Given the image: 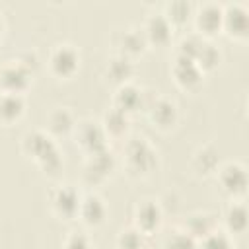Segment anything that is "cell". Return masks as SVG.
Masks as SVG:
<instances>
[{
	"label": "cell",
	"mask_w": 249,
	"mask_h": 249,
	"mask_svg": "<svg viewBox=\"0 0 249 249\" xmlns=\"http://www.w3.org/2000/svg\"><path fill=\"white\" fill-rule=\"evenodd\" d=\"M23 150L25 154L33 156L45 171H56L60 167V158L54 142L43 132V130H33L23 136Z\"/></svg>",
	"instance_id": "1"
},
{
	"label": "cell",
	"mask_w": 249,
	"mask_h": 249,
	"mask_svg": "<svg viewBox=\"0 0 249 249\" xmlns=\"http://www.w3.org/2000/svg\"><path fill=\"white\" fill-rule=\"evenodd\" d=\"M124 160H126V167L134 173H148L158 163L156 152L150 148V144L144 138H132L126 144Z\"/></svg>",
	"instance_id": "2"
},
{
	"label": "cell",
	"mask_w": 249,
	"mask_h": 249,
	"mask_svg": "<svg viewBox=\"0 0 249 249\" xmlns=\"http://www.w3.org/2000/svg\"><path fill=\"white\" fill-rule=\"evenodd\" d=\"M78 62H80V54L78 51L68 45V43H62V45H56L53 51H51V56H49V66L51 70L60 76V78H66V76H72L78 68Z\"/></svg>",
	"instance_id": "3"
},
{
	"label": "cell",
	"mask_w": 249,
	"mask_h": 249,
	"mask_svg": "<svg viewBox=\"0 0 249 249\" xmlns=\"http://www.w3.org/2000/svg\"><path fill=\"white\" fill-rule=\"evenodd\" d=\"M105 130L101 126V123H93V121H82L76 128V140L78 144L89 154H95L99 150H105Z\"/></svg>",
	"instance_id": "4"
},
{
	"label": "cell",
	"mask_w": 249,
	"mask_h": 249,
	"mask_svg": "<svg viewBox=\"0 0 249 249\" xmlns=\"http://www.w3.org/2000/svg\"><path fill=\"white\" fill-rule=\"evenodd\" d=\"M29 74H31V70L25 68L19 60H12V62H8V64L0 70V84H2L4 91L19 93V91L27 86Z\"/></svg>",
	"instance_id": "5"
},
{
	"label": "cell",
	"mask_w": 249,
	"mask_h": 249,
	"mask_svg": "<svg viewBox=\"0 0 249 249\" xmlns=\"http://www.w3.org/2000/svg\"><path fill=\"white\" fill-rule=\"evenodd\" d=\"M51 200H53V208H54L60 216L72 218V216L78 214L82 196L78 195V191H76L72 185H60L58 189H54Z\"/></svg>",
	"instance_id": "6"
},
{
	"label": "cell",
	"mask_w": 249,
	"mask_h": 249,
	"mask_svg": "<svg viewBox=\"0 0 249 249\" xmlns=\"http://www.w3.org/2000/svg\"><path fill=\"white\" fill-rule=\"evenodd\" d=\"M161 222V210L160 204L154 200H142L136 204L134 210V228L140 230L142 233L154 231Z\"/></svg>",
	"instance_id": "7"
},
{
	"label": "cell",
	"mask_w": 249,
	"mask_h": 249,
	"mask_svg": "<svg viewBox=\"0 0 249 249\" xmlns=\"http://www.w3.org/2000/svg\"><path fill=\"white\" fill-rule=\"evenodd\" d=\"M220 185L230 195H239L247 187V173L245 167L239 163H226L218 173Z\"/></svg>",
	"instance_id": "8"
},
{
	"label": "cell",
	"mask_w": 249,
	"mask_h": 249,
	"mask_svg": "<svg viewBox=\"0 0 249 249\" xmlns=\"http://www.w3.org/2000/svg\"><path fill=\"white\" fill-rule=\"evenodd\" d=\"M78 214H80V218H82L88 226H97V224H101V222L105 220L107 206H105V202H103L97 195L89 193V195L82 196Z\"/></svg>",
	"instance_id": "9"
},
{
	"label": "cell",
	"mask_w": 249,
	"mask_h": 249,
	"mask_svg": "<svg viewBox=\"0 0 249 249\" xmlns=\"http://www.w3.org/2000/svg\"><path fill=\"white\" fill-rule=\"evenodd\" d=\"M171 23L169 19L163 16V14H154L146 19L142 31H144V37L146 41H152V43H158V45H163L169 41L171 37Z\"/></svg>",
	"instance_id": "10"
},
{
	"label": "cell",
	"mask_w": 249,
	"mask_h": 249,
	"mask_svg": "<svg viewBox=\"0 0 249 249\" xmlns=\"http://www.w3.org/2000/svg\"><path fill=\"white\" fill-rule=\"evenodd\" d=\"M173 74H175V80L183 88H193V86L200 84V80H202V70L198 68V64L195 60L179 56V54H177V60L173 66Z\"/></svg>",
	"instance_id": "11"
},
{
	"label": "cell",
	"mask_w": 249,
	"mask_h": 249,
	"mask_svg": "<svg viewBox=\"0 0 249 249\" xmlns=\"http://www.w3.org/2000/svg\"><path fill=\"white\" fill-rule=\"evenodd\" d=\"M144 101V93L142 89H138L134 84H121L119 89H117V95H115V107L123 113H132L136 109H140Z\"/></svg>",
	"instance_id": "12"
},
{
	"label": "cell",
	"mask_w": 249,
	"mask_h": 249,
	"mask_svg": "<svg viewBox=\"0 0 249 249\" xmlns=\"http://www.w3.org/2000/svg\"><path fill=\"white\" fill-rule=\"evenodd\" d=\"M222 25H224L231 35L243 37V35L247 33V27H249L247 10H245L241 4H230V6L224 10Z\"/></svg>",
	"instance_id": "13"
},
{
	"label": "cell",
	"mask_w": 249,
	"mask_h": 249,
	"mask_svg": "<svg viewBox=\"0 0 249 249\" xmlns=\"http://www.w3.org/2000/svg\"><path fill=\"white\" fill-rule=\"evenodd\" d=\"M148 113L150 119L158 124V126H171L177 119V107L171 99L165 97H156L150 105H148Z\"/></svg>",
	"instance_id": "14"
},
{
	"label": "cell",
	"mask_w": 249,
	"mask_h": 249,
	"mask_svg": "<svg viewBox=\"0 0 249 249\" xmlns=\"http://www.w3.org/2000/svg\"><path fill=\"white\" fill-rule=\"evenodd\" d=\"M23 109H25V101L21 93H14V91L0 93V121L2 123H12L19 119Z\"/></svg>",
	"instance_id": "15"
},
{
	"label": "cell",
	"mask_w": 249,
	"mask_h": 249,
	"mask_svg": "<svg viewBox=\"0 0 249 249\" xmlns=\"http://www.w3.org/2000/svg\"><path fill=\"white\" fill-rule=\"evenodd\" d=\"M222 19H224V10L218 4H204L196 12V25L204 33L218 31V27H222Z\"/></svg>",
	"instance_id": "16"
},
{
	"label": "cell",
	"mask_w": 249,
	"mask_h": 249,
	"mask_svg": "<svg viewBox=\"0 0 249 249\" xmlns=\"http://www.w3.org/2000/svg\"><path fill=\"white\" fill-rule=\"evenodd\" d=\"M115 43H117V47L121 49V54L128 56V54L138 53V51L144 49L146 37H144V31H142V29L138 31V29H134V27H126V29L119 31Z\"/></svg>",
	"instance_id": "17"
},
{
	"label": "cell",
	"mask_w": 249,
	"mask_h": 249,
	"mask_svg": "<svg viewBox=\"0 0 249 249\" xmlns=\"http://www.w3.org/2000/svg\"><path fill=\"white\" fill-rule=\"evenodd\" d=\"M113 165H115V158L105 148V150H99L95 154H89V160H88V165H86V173L93 175V179H101L113 169Z\"/></svg>",
	"instance_id": "18"
},
{
	"label": "cell",
	"mask_w": 249,
	"mask_h": 249,
	"mask_svg": "<svg viewBox=\"0 0 249 249\" xmlns=\"http://www.w3.org/2000/svg\"><path fill=\"white\" fill-rule=\"evenodd\" d=\"M107 74H109L115 82L126 84L128 78L132 76V62H130V58L124 56V54H121V53H119L117 56H113V58L109 60V64H107Z\"/></svg>",
	"instance_id": "19"
},
{
	"label": "cell",
	"mask_w": 249,
	"mask_h": 249,
	"mask_svg": "<svg viewBox=\"0 0 249 249\" xmlns=\"http://www.w3.org/2000/svg\"><path fill=\"white\" fill-rule=\"evenodd\" d=\"M101 126H103L105 134H115V136H119V134H123V132L126 130V126H128V115L123 113V111H119L117 107H113V109H109V111L105 113Z\"/></svg>",
	"instance_id": "20"
},
{
	"label": "cell",
	"mask_w": 249,
	"mask_h": 249,
	"mask_svg": "<svg viewBox=\"0 0 249 249\" xmlns=\"http://www.w3.org/2000/svg\"><path fill=\"white\" fill-rule=\"evenodd\" d=\"M193 165H195V169L200 171V173H210V171H214L216 165H218L216 150L210 148V146L198 148V150L195 152V156H193Z\"/></svg>",
	"instance_id": "21"
},
{
	"label": "cell",
	"mask_w": 249,
	"mask_h": 249,
	"mask_svg": "<svg viewBox=\"0 0 249 249\" xmlns=\"http://www.w3.org/2000/svg\"><path fill=\"white\" fill-rule=\"evenodd\" d=\"M49 123V130L51 132H56V134H62V132H68L72 126H74V117L70 111L66 109H56L49 115L47 119Z\"/></svg>",
	"instance_id": "22"
},
{
	"label": "cell",
	"mask_w": 249,
	"mask_h": 249,
	"mask_svg": "<svg viewBox=\"0 0 249 249\" xmlns=\"http://www.w3.org/2000/svg\"><path fill=\"white\" fill-rule=\"evenodd\" d=\"M226 222L231 231H243L247 226V210L243 204H230L226 210Z\"/></svg>",
	"instance_id": "23"
},
{
	"label": "cell",
	"mask_w": 249,
	"mask_h": 249,
	"mask_svg": "<svg viewBox=\"0 0 249 249\" xmlns=\"http://www.w3.org/2000/svg\"><path fill=\"white\" fill-rule=\"evenodd\" d=\"M163 16L169 19L171 25L173 23H183L191 16V4L185 2V0H173V2H169L165 6V14Z\"/></svg>",
	"instance_id": "24"
},
{
	"label": "cell",
	"mask_w": 249,
	"mask_h": 249,
	"mask_svg": "<svg viewBox=\"0 0 249 249\" xmlns=\"http://www.w3.org/2000/svg\"><path fill=\"white\" fill-rule=\"evenodd\" d=\"M142 231L132 228H124L117 235V247L119 249H142Z\"/></svg>",
	"instance_id": "25"
},
{
	"label": "cell",
	"mask_w": 249,
	"mask_h": 249,
	"mask_svg": "<svg viewBox=\"0 0 249 249\" xmlns=\"http://www.w3.org/2000/svg\"><path fill=\"white\" fill-rule=\"evenodd\" d=\"M218 60H220L218 49H216L214 45L202 41V45H200V49H198V53H196V56H195V62L198 64V68H200V70H202V68H212V66L218 64Z\"/></svg>",
	"instance_id": "26"
},
{
	"label": "cell",
	"mask_w": 249,
	"mask_h": 249,
	"mask_svg": "<svg viewBox=\"0 0 249 249\" xmlns=\"http://www.w3.org/2000/svg\"><path fill=\"white\" fill-rule=\"evenodd\" d=\"M163 249H198V245L187 231H175L163 241Z\"/></svg>",
	"instance_id": "27"
},
{
	"label": "cell",
	"mask_w": 249,
	"mask_h": 249,
	"mask_svg": "<svg viewBox=\"0 0 249 249\" xmlns=\"http://www.w3.org/2000/svg\"><path fill=\"white\" fill-rule=\"evenodd\" d=\"M200 249H230V239L220 231H208L200 241Z\"/></svg>",
	"instance_id": "28"
},
{
	"label": "cell",
	"mask_w": 249,
	"mask_h": 249,
	"mask_svg": "<svg viewBox=\"0 0 249 249\" xmlns=\"http://www.w3.org/2000/svg\"><path fill=\"white\" fill-rule=\"evenodd\" d=\"M62 249H89V241L86 235L82 233H70L64 241V247Z\"/></svg>",
	"instance_id": "29"
},
{
	"label": "cell",
	"mask_w": 249,
	"mask_h": 249,
	"mask_svg": "<svg viewBox=\"0 0 249 249\" xmlns=\"http://www.w3.org/2000/svg\"><path fill=\"white\" fill-rule=\"evenodd\" d=\"M0 33H2V18H0Z\"/></svg>",
	"instance_id": "30"
}]
</instances>
